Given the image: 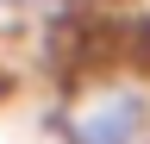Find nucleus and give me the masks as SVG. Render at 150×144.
I'll return each instance as SVG.
<instances>
[{"instance_id": "1", "label": "nucleus", "mask_w": 150, "mask_h": 144, "mask_svg": "<svg viewBox=\"0 0 150 144\" xmlns=\"http://www.w3.org/2000/svg\"><path fill=\"white\" fill-rule=\"evenodd\" d=\"M63 144H150V75H94L75 88Z\"/></svg>"}, {"instance_id": "2", "label": "nucleus", "mask_w": 150, "mask_h": 144, "mask_svg": "<svg viewBox=\"0 0 150 144\" xmlns=\"http://www.w3.org/2000/svg\"><path fill=\"white\" fill-rule=\"evenodd\" d=\"M0 6H13V13H44V6H63V0H0Z\"/></svg>"}]
</instances>
